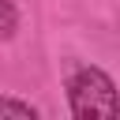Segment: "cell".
<instances>
[{"instance_id":"cell-1","label":"cell","mask_w":120,"mask_h":120,"mask_svg":"<svg viewBox=\"0 0 120 120\" xmlns=\"http://www.w3.org/2000/svg\"><path fill=\"white\" fill-rule=\"evenodd\" d=\"M68 101H71V116H79V120L116 116L120 112L116 86H112V79L101 68H79L68 79Z\"/></svg>"},{"instance_id":"cell-2","label":"cell","mask_w":120,"mask_h":120,"mask_svg":"<svg viewBox=\"0 0 120 120\" xmlns=\"http://www.w3.org/2000/svg\"><path fill=\"white\" fill-rule=\"evenodd\" d=\"M0 120H38V109L19 98H0Z\"/></svg>"},{"instance_id":"cell-3","label":"cell","mask_w":120,"mask_h":120,"mask_svg":"<svg viewBox=\"0 0 120 120\" xmlns=\"http://www.w3.org/2000/svg\"><path fill=\"white\" fill-rule=\"evenodd\" d=\"M15 26H19V11H15V4H11V0H0V38H11Z\"/></svg>"}]
</instances>
